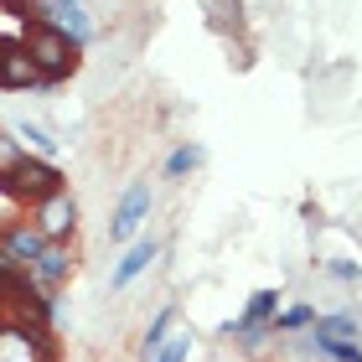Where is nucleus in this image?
Here are the masks:
<instances>
[{
	"label": "nucleus",
	"mask_w": 362,
	"mask_h": 362,
	"mask_svg": "<svg viewBox=\"0 0 362 362\" xmlns=\"http://www.w3.org/2000/svg\"><path fill=\"white\" fill-rule=\"evenodd\" d=\"M47 243H52V238H47L37 223H11L6 233H0V254H6L11 264H21V269H26L31 259H37V254L47 249Z\"/></svg>",
	"instance_id": "8"
},
{
	"label": "nucleus",
	"mask_w": 362,
	"mask_h": 362,
	"mask_svg": "<svg viewBox=\"0 0 362 362\" xmlns=\"http://www.w3.org/2000/svg\"><path fill=\"white\" fill-rule=\"evenodd\" d=\"M156 259H160V243H156V238H135V243L124 249V259L109 269V290H129L145 269L156 264Z\"/></svg>",
	"instance_id": "6"
},
{
	"label": "nucleus",
	"mask_w": 362,
	"mask_h": 362,
	"mask_svg": "<svg viewBox=\"0 0 362 362\" xmlns=\"http://www.w3.org/2000/svg\"><path fill=\"white\" fill-rule=\"evenodd\" d=\"M326 274L341 279V285H362V264H352V259H332V264H326Z\"/></svg>",
	"instance_id": "20"
},
{
	"label": "nucleus",
	"mask_w": 362,
	"mask_h": 362,
	"mask_svg": "<svg viewBox=\"0 0 362 362\" xmlns=\"http://www.w3.org/2000/svg\"><path fill=\"white\" fill-rule=\"evenodd\" d=\"M310 347H316V357L326 362H362V347L347 337H310Z\"/></svg>",
	"instance_id": "12"
},
{
	"label": "nucleus",
	"mask_w": 362,
	"mask_h": 362,
	"mask_svg": "<svg viewBox=\"0 0 362 362\" xmlns=\"http://www.w3.org/2000/svg\"><path fill=\"white\" fill-rule=\"evenodd\" d=\"M223 332H228V337H238V341H243V352H259V347H264V341L274 337V321H269V326H223Z\"/></svg>",
	"instance_id": "18"
},
{
	"label": "nucleus",
	"mask_w": 362,
	"mask_h": 362,
	"mask_svg": "<svg viewBox=\"0 0 362 362\" xmlns=\"http://www.w3.org/2000/svg\"><path fill=\"white\" fill-rule=\"evenodd\" d=\"M16 156H21V145H16V140H6V135H0V171H6L11 166V160Z\"/></svg>",
	"instance_id": "21"
},
{
	"label": "nucleus",
	"mask_w": 362,
	"mask_h": 362,
	"mask_svg": "<svg viewBox=\"0 0 362 362\" xmlns=\"http://www.w3.org/2000/svg\"><path fill=\"white\" fill-rule=\"evenodd\" d=\"M316 321V305H305V300H295V305H285L274 316V332H305V326Z\"/></svg>",
	"instance_id": "15"
},
{
	"label": "nucleus",
	"mask_w": 362,
	"mask_h": 362,
	"mask_svg": "<svg viewBox=\"0 0 362 362\" xmlns=\"http://www.w3.org/2000/svg\"><path fill=\"white\" fill-rule=\"evenodd\" d=\"M52 352V337L42 332V321H11L0 326V362H37Z\"/></svg>",
	"instance_id": "4"
},
{
	"label": "nucleus",
	"mask_w": 362,
	"mask_h": 362,
	"mask_svg": "<svg viewBox=\"0 0 362 362\" xmlns=\"http://www.w3.org/2000/svg\"><path fill=\"white\" fill-rule=\"evenodd\" d=\"M223 6H233V11H238V0H223Z\"/></svg>",
	"instance_id": "23"
},
{
	"label": "nucleus",
	"mask_w": 362,
	"mask_h": 362,
	"mask_svg": "<svg viewBox=\"0 0 362 362\" xmlns=\"http://www.w3.org/2000/svg\"><path fill=\"white\" fill-rule=\"evenodd\" d=\"M0 192L16 197V202H47V197H57V192H68L62 187V171L52 166L47 156H16L6 171H0Z\"/></svg>",
	"instance_id": "2"
},
{
	"label": "nucleus",
	"mask_w": 362,
	"mask_h": 362,
	"mask_svg": "<svg viewBox=\"0 0 362 362\" xmlns=\"http://www.w3.org/2000/svg\"><path fill=\"white\" fill-rule=\"evenodd\" d=\"M68 274H73V254H68V243H47V249L26 264V279L37 285L42 295H52L57 285H68Z\"/></svg>",
	"instance_id": "5"
},
{
	"label": "nucleus",
	"mask_w": 362,
	"mask_h": 362,
	"mask_svg": "<svg viewBox=\"0 0 362 362\" xmlns=\"http://www.w3.org/2000/svg\"><path fill=\"white\" fill-rule=\"evenodd\" d=\"M151 181H135V187H124L119 197V207H114V223H109V238L114 243H135L140 238V228L151 223Z\"/></svg>",
	"instance_id": "3"
},
{
	"label": "nucleus",
	"mask_w": 362,
	"mask_h": 362,
	"mask_svg": "<svg viewBox=\"0 0 362 362\" xmlns=\"http://www.w3.org/2000/svg\"><path fill=\"white\" fill-rule=\"evenodd\" d=\"M37 6H42V16H47V11H62V6H83V0H37Z\"/></svg>",
	"instance_id": "22"
},
{
	"label": "nucleus",
	"mask_w": 362,
	"mask_h": 362,
	"mask_svg": "<svg viewBox=\"0 0 362 362\" xmlns=\"http://www.w3.org/2000/svg\"><path fill=\"white\" fill-rule=\"evenodd\" d=\"M187 352H192V337H166L151 362H187Z\"/></svg>",
	"instance_id": "19"
},
{
	"label": "nucleus",
	"mask_w": 362,
	"mask_h": 362,
	"mask_svg": "<svg viewBox=\"0 0 362 362\" xmlns=\"http://www.w3.org/2000/svg\"><path fill=\"white\" fill-rule=\"evenodd\" d=\"M47 21H57L62 26V37H68L78 52H83V47L93 42V16L83 11V6H62V11H47Z\"/></svg>",
	"instance_id": "10"
},
{
	"label": "nucleus",
	"mask_w": 362,
	"mask_h": 362,
	"mask_svg": "<svg viewBox=\"0 0 362 362\" xmlns=\"http://www.w3.org/2000/svg\"><path fill=\"white\" fill-rule=\"evenodd\" d=\"M310 326H316V337H347V341H357V332H362V321L352 316V310H337V316H316Z\"/></svg>",
	"instance_id": "13"
},
{
	"label": "nucleus",
	"mask_w": 362,
	"mask_h": 362,
	"mask_svg": "<svg viewBox=\"0 0 362 362\" xmlns=\"http://www.w3.org/2000/svg\"><path fill=\"white\" fill-rule=\"evenodd\" d=\"M171 321H176V305H160V316L151 321V332H145V362H151V357L160 352V341H166V332H171Z\"/></svg>",
	"instance_id": "16"
},
{
	"label": "nucleus",
	"mask_w": 362,
	"mask_h": 362,
	"mask_svg": "<svg viewBox=\"0 0 362 362\" xmlns=\"http://www.w3.org/2000/svg\"><path fill=\"white\" fill-rule=\"evenodd\" d=\"M274 316H279V290H254L249 305H243L228 326H269Z\"/></svg>",
	"instance_id": "11"
},
{
	"label": "nucleus",
	"mask_w": 362,
	"mask_h": 362,
	"mask_svg": "<svg viewBox=\"0 0 362 362\" xmlns=\"http://www.w3.org/2000/svg\"><path fill=\"white\" fill-rule=\"evenodd\" d=\"M202 166V145H192V140H181L176 151L166 156V176L176 181V176H187V171H197Z\"/></svg>",
	"instance_id": "14"
},
{
	"label": "nucleus",
	"mask_w": 362,
	"mask_h": 362,
	"mask_svg": "<svg viewBox=\"0 0 362 362\" xmlns=\"http://www.w3.org/2000/svg\"><path fill=\"white\" fill-rule=\"evenodd\" d=\"M37 228L52 243H62L78 228V202H73V192H57V197H47V202H37Z\"/></svg>",
	"instance_id": "7"
},
{
	"label": "nucleus",
	"mask_w": 362,
	"mask_h": 362,
	"mask_svg": "<svg viewBox=\"0 0 362 362\" xmlns=\"http://www.w3.org/2000/svg\"><path fill=\"white\" fill-rule=\"evenodd\" d=\"M21 42H26L31 68H37V88H57V83H68V78L78 73V47L62 37V26H57V21H47V16L26 21Z\"/></svg>",
	"instance_id": "1"
},
{
	"label": "nucleus",
	"mask_w": 362,
	"mask_h": 362,
	"mask_svg": "<svg viewBox=\"0 0 362 362\" xmlns=\"http://www.w3.org/2000/svg\"><path fill=\"white\" fill-rule=\"evenodd\" d=\"M16 135H21V140H26V145H31V151H37V156H47V160L57 156V140L47 135L42 124H26V119H21V124H16Z\"/></svg>",
	"instance_id": "17"
},
{
	"label": "nucleus",
	"mask_w": 362,
	"mask_h": 362,
	"mask_svg": "<svg viewBox=\"0 0 362 362\" xmlns=\"http://www.w3.org/2000/svg\"><path fill=\"white\" fill-rule=\"evenodd\" d=\"M0 88H37V68H31L21 37L0 42Z\"/></svg>",
	"instance_id": "9"
}]
</instances>
